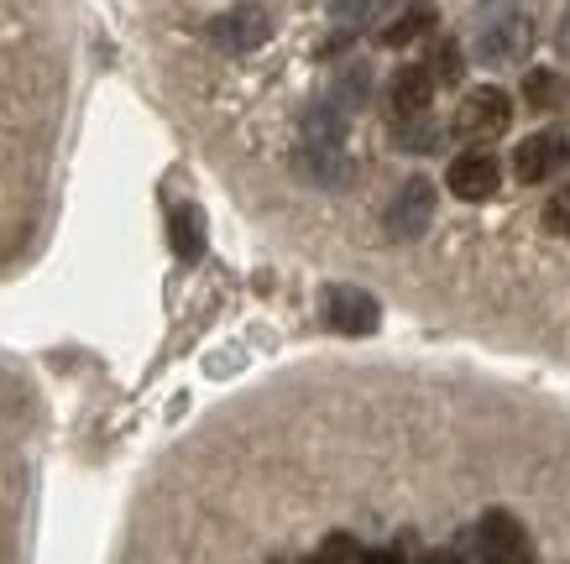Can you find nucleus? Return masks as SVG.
<instances>
[{"instance_id":"1","label":"nucleus","mask_w":570,"mask_h":564,"mask_svg":"<svg viewBox=\"0 0 570 564\" xmlns=\"http://www.w3.org/2000/svg\"><path fill=\"white\" fill-rule=\"evenodd\" d=\"M476 548H482V564H534V544H529V533L513 513H492L476 523Z\"/></svg>"},{"instance_id":"2","label":"nucleus","mask_w":570,"mask_h":564,"mask_svg":"<svg viewBox=\"0 0 570 564\" xmlns=\"http://www.w3.org/2000/svg\"><path fill=\"white\" fill-rule=\"evenodd\" d=\"M508 120H513V100H508V89L498 85H482L471 89L461 110H455V131L471 141H487V137H502L508 131Z\"/></svg>"},{"instance_id":"3","label":"nucleus","mask_w":570,"mask_h":564,"mask_svg":"<svg viewBox=\"0 0 570 564\" xmlns=\"http://www.w3.org/2000/svg\"><path fill=\"white\" fill-rule=\"evenodd\" d=\"M434 220V184L430 178H409V184L393 194V205L382 215V230L393 240H419Z\"/></svg>"},{"instance_id":"4","label":"nucleus","mask_w":570,"mask_h":564,"mask_svg":"<svg viewBox=\"0 0 570 564\" xmlns=\"http://www.w3.org/2000/svg\"><path fill=\"white\" fill-rule=\"evenodd\" d=\"M273 37V17L262 6H230L220 17L209 21V42L220 52H252Z\"/></svg>"},{"instance_id":"5","label":"nucleus","mask_w":570,"mask_h":564,"mask_svg":"<svg viewBox=\"0 0 570 564\" xmlns=\"http://www.w3.org/2000/svg\"><path fill=\"white\" fill-rule=\"evenodd\" d=\"M325 325L335 335H372L382 325V308L366 288H351V283H335L325 293Z\"/></svg>"},{"instance_id":"6","label":"nucleus","mask_w":570,"mask_h":564,"mask_svg":"<svg viewBox=\"0 0 570 564\" xmlns=\"http://www.w3.org/2000/svg\"><path fill=\"white\" fill-rule=\"evenodd\" d=\"M570 162V137L566 131H534V137H523V147L513 152V172H519V184H544L554 172H566Z\"/></svg>"},{"instance_id":"7","label":"nucleus","mask_w":570,"mask_h":564,"mask_svg":"<svg viewBox=\"0 0 570 564\" xmlns=\"http://www.w3.org/2000/svg\"><path fill=\"white\" fill-rule=\"evenodd\" d=\"M445 184L455 199H466V205H482V199H492L502 184V168H498V157L482 152V147H471V152H461L455 162H450L445 172Z\"/></svg>"},{"instance_id":"8","label":"nucleus","mask_w":570,"mask_h":564,"mask_svg":"<svg viewBox=\"0 0 570 564\" xmlns=\"http://www.w3.org/2000/svg\"><path fill=\"white\" fill-rule=\"evenodd\" d=\"M294 168H298V178L314 188H346L356 162H351L346 147H335V141H304L294 157Z\"/></svg>"},{"instance_id":"9","label":"nucleus","mask_w":570,"mask_h":564,"mask_svg":"<svg viewBox=\"0 0 570 564\" xmlns=\"http://www.w3.org/2000/svg\"><path fill=\"white\" fill-rule=\"evenodd\" d=\"M529 42H534L529 17L508 11V17H498V21H487L482 27V37H476V58H482V63H519L523 52H529Z\"/></svg>"},{"instance_id":"10","label":"nucleus","mask_w":570,"mask_h":564,"mask_svg":"<svg viewBox=\"0 0 570 564\" xmlns=\"http://www.w3.org/2000/svg\"><path fill=\"white\" fill-rule=\"evenodd\" d=\"M430 100H434V73H430V69L409 63V69H397V73H393L387 105H393V116H397V120L424 116V110H430Z\"/></svg>"},{"instance_id":"11","label":"nucleus","mask_w":570,"mask_h":564,"mask_svg":"<svg viewBox=\"0 0 570 564\" xmlns=\"http://www.w3.org/2000/svg\"><path fill=\"white\" fill-rule=\"evenodd\" d=\"M430 27H434V6H430V0H414L409 11H397V17L382 27L377 42H382V48H409V42H419Z\"/></svg>"},{"instance_id":"12","label":"nucleus","mask_w":570,"mask_h":564,"mask_svg":"<svg viewBox=\"0 0 570 564\" xmlns=\"http://www.w3.org/2000/svg\"><path fill=\"white\" fill-rule=\"evenodd\" d=\"M168 240H174V251L184 261H199L205 257V215L194 205H178L174 215H168Z\"/></svg>"},{"instance_id":"13","label":"nucleus","mask_w":570,"mask_h":564,"mask_svg":"<svg viewBox=\"0 0 570 564\" xmlns=\"http://www.w3.org/2000/svg\"><path fill=\"white\" fill-rule=\"evenodd\" d=\"M393 141L403 152H440V141H445V126L424 110V116H409L393 126Z\"/></svg>"},{"instance_id":"14","label":"nucleus","mask_w":570,"mask_h":564,"mask_svg":"<svg viewBox=\"0 0 570 564\" xmlns=\"http://www.w3.org/2000/svg\"><path fill=\"white\" fill-rule=\"evenodd\" d=\"M523 100L534 105V110H560V105L570 100V85L550 69H534L529 79H523Z\"/></svg>"},{"instance_id":"15","label":"nucleus","mask_w":570,"mask_h":564,"mask_svg":"<svg viewBox=\"0 0 570 564\" xmlns=\"http://www.w3.org/2000/svg\"><path fill=\"white\" fill-rule=\"evenodd\" d=\"M304 141H335V147H346V116L330 100L314 105L309 116H304Z\"/></svg>"},{"instance_id":"16","label":"nucleus","mask_w":570,"mask_h":564,"mask_svg":"<svg viewBox=\"0 0 570 564\" xmlns=\"http://www.w3.org/2000/svg\"><path fill=\"white\" fill-rule=\"evenodd\" d=\"M366 89H372V73L356 63V69H346L341 79H335V95H330V105H335L341 116H346V110H362V105H366Z\"/></svg>"},{"instance_id":"17","label":"nucleus","mask_w":570,"mask_h":564,"mask_svg":"<svg viewBox=\"0 0 570 564\" xmlns=\"http://www.w3.org/2000/svg\"><path fill=\"white\" fill-rule=\"evenodd\" d=\"M393 0H330V21H341V27H366V21H377Z\"/></svg>"},{"instance_id":"18","label":"nucleus","mask_w":570,"mask_h":564,"mask_svg":"<svg viewBox=\"0 0 570 564\" xmlns=\"http://www.w3.org/2000/svg\"><path fill=\"white\" fill-rule=\"evenodd\" d=\"M544 230H554V236H570V188H560L550 205H544Z\"/></svg>"},{"instance_id":"19","label":"nucleus","mask_w":570,"mask_h":564,"mask_svg":"<svg viewBox=\"0 0 570 564\" xmlns=\"http://www.w3.org/2000/svg\"><path fill=\"white\" fill-rule=\"evenodd\" d=\"M430 73H440V85H455V79H461V48H455V42H440Z\"/></svg>"},{"instance_id":"20","label":"nucleus","mask_w":570,"mask_h":564,"mask_svg":"<svg viewBox=\"0 0 570 564\" xmlns=\"http://www.w3.org/2000/svg\"><path fill=\"white\" fill-rule=\"evenodd\" d=\"M362 564H409L397 548H366V560Z\"/></svg>"},{"instance_id":"21","label":"nucleus","mask_w":570,"mask_h":564,"mask_svg":"<svg viewBox=\"0 0 570 564\" xmlns=\"http://www.w3.org/2000/svg\"><path fill=\"white\" fill-rule=\"evenodd\" d=\"M560 52H570V17L560 21Z\"/></svg>"},{"instance_id":"22","label":"nucleus","mask_w":570,"mask_h":564,"mask_svg":"<svg viewBox=\"0 0 570 564\" xmlns=\"http://www.w3.org/2000/svg\"><path fill=\"white\" fill-rule=\"evenodd\" d=\"M424 564H461V560H455V554H430Z\"/></svg>"}]
</instances>
